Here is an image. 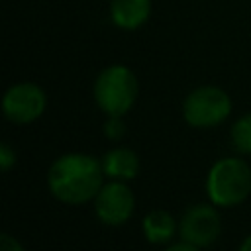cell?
Wrapping results in <instances>:
<instances>
[{
    "label": "cell",
    "mask_w": 251,
    "mask_h": 251,
    "mask_svg": "<svg viewBox=\"0 0 251 251\" xmlns=\"http://www.w3.org/2000/svg\"><path fill=\"white\" fill-rule=\"evenodd\" d=\"M102 161L90 153L71 151L59 155L47 171V188L55 200L67 206H82L94 200L104 184Z\"/></svg>",
    "instance_id": "obj_1"
},
{
    "label": "cell",
    "mask_w": 251,
    "mask_h": 251,
    "mask_svg": "<svg viewBox=\"0 0 251 251\" xmlns=\"http://www.w3.org/2000/svg\"><path fill=\"white\" fill-rule=\"evenodd\" d=\"M208 200L218 208H235L251 196V167L241 157H222L206 173Z\"/></svg>",
    "instance_id": "obj_2"
},
{
    "label": "cell",
    "mask_w": 251,
    "mask_h": 251,
    "mask_svg": "<svg viewBox=\"0 0 251 251\" xmlns=\"http://www.w3.org/2000/svg\"><path fill=\"white\" fill-rule=\"evenodd\" d=\"M92 98L104 116H126L139 98V80L129 67L108 65L94 78Z\"/></svg>",
    "instance_id": "obj_3"
},
{
    "label": "cell",
    "mask_w": 251,
    "mask_h": 251,
    "mask_svg": "<svg viewBox=\"0 0 251 251\" xmlns=\"http://www.w3.org/2000/svg\"><path fill=\"white\" fill-rule=\"evenodd\" d=\"M231 96L216 84H202L192 88L180 106L182 120L194 129H212L224 124L231 116Z\"/></svg>",
    "instance_id": "obj_4"
},
{
    "label": "cell",
    "mask_w": 251,
    "mask_h": 251,
    "mask_svg": "<svg viewBox=\"0 0 251 251\" xmlns=\"http://www.w3.org/2000/svg\"><path fill=\"white\" fill-rule=\"evenodd\" d=\"M47 110V94L35 82H16L2 96V114L16 126L37 122Z\"/></svg>",
    "instance_id": "obj_5"
},
{
    "label": "cell",
    "mask_w": 251,
    "mask_h": 251,
    "mask_svg": "<svg viewBox=\"0 0 251 251\" xmlns=\"http://www.w3.org/2000/svg\"><path fill=\"white\" fill-rule=\"evenodd\" d=\"M222 235L220 208L212 202L192 204L178 218V237L196 247H210Z\"/></svg>",
    "instance_id": "obj_6"
},
{
    "label": "cell",
    "mask_w": 251,
    "mask_h": 251,
    "mask_svg": "<svg viewBox=\"0 0 251 251\" xmlns=\"http://www.w3.org/2000/svg\"><path fill=\"white\" fill-rule=\"evenodd\" d=\"M96 218L110 227L127 224L135 212V194L124 180H108L92 200Z\"/></svg>",
    "instance_id": "obj_7"
},
{
    "label": "cell",
    "mask_w": 251,
    "mask_h": 251,
    "mask_svg": "<svg viewBox=\"0 0 251 251\" xmlns=\"http://www.w3.org/2000/svg\"><path fill=\"white\" fill-rule=\"evenodd\" d=\"M100 161H102L104 175L110 180L129 182V180H133L139 175V169H141L139 155L131 147H124V145H118V147L108 149L102 155Z\"/></svg>",
    "instance_id": "obj_8"
},
{
    "label": "cell",
    "mask_w": 251,
    "mask_h": 251,
    "mask_svg": "<svg viewBox=\"0 0 251 251\" xmlns=\"http://www.w3.org/2000/svg\"><path fill=\"white\" fill-rule=\"evenodd\" d=\"M151 16V0H110V20L124 31L139 29Z\"/></svg>",
    "instance_id": "obj_9"
},
{
    "label": "cell",
    "mask_w": 251,
    "mask_h": 251,
    "mask_svg": "<svg viewBox=\"0 0 251 251\" xmlns=\"http://www.w3.org/2000/svg\"><path fill=\"white\" fill-rule=\"evenodd\" d=\"M141 231L151 245H169L178 233V222L167 210H151L141 220Z\"/></svg>",
    "instance_id": "obj_10"
},
{
    "label": "cell",
    "mask_w": 251,
    "mask_h": 251,
    "mask_svg": "<svg viewBox=\"0 0 251 251\" xmlns=\"http://www.w3.org/2000/svg\"><path fill=\"white\" fill-rule=\"evenodd\" d=\"M229 141L239 155H251V112L233 122L229 127Z\"/></svg>",
    "instance_id": "obj_11"
},
{
    "label": "cell",
    "mask_w": 251,
    "mask_h": 251,
    "mask_svg": "<svg viewBox=\"0 0 251 251\" xmlns=\"http://www.w3.org/2000/svg\"><path fill=\"white\" fill-rule=\"evenodd\" d=\"M102 131H104V137L110 139V141L124 139V135L127 131L126 122H124V116H106V122L102 126Z\"/></svg>",
    "instance_id": "obj_12"
},
{
    "label": "cell",
    "mask_w": 251,
    "mask_h": 251,
    "mask_svg": "<svg viewBox=\"0 0 251 251\" xmlns=\"http://www.w3.org/2000/svg\"><path fill=\"white\" fill-rule=\"evenodd\" d=\"M16 163H18V153H16V149H14L8 141H2V143H0V167H2V171L8 173Z\"/></svg>",
    "instance_id": "obj_13"
},
{
    "label": "cell",
    "mask_w": 251,
    "mask_h": 251,
    "mask_svg": "<svg viewBox=\"0 0 251 251\" xmlns=\"http://www.w3.org/2000/svg\"><path fill=\"white\" fill-rule=\"evenodd\" d=\"M0 251H25V247L22 245V241L18 237H14L12 233H2L0 237Z\"/></svg>",
    "instance_id": "obj_14"
},
{
    "label": "cell",
    "mask_w": 251,
    "mask_h": 251,
    "mask_svg": "<svg viewBox=\"0 0 251 251\" xmlns=\"http://www.w3.org/2000/svg\"><path fill=\"white\" fill-rule=\"evenodd\" d=\"M165 251H202V247H196V245H192V243H188V241H176V243H169L167 247H165Z\"/></svg>",
    "instance_id": "obj_15"
},
{
    "label": "cell",
    "mask_w": 251,
    "mask_h": 251,
    "mask_svg": "<svg viewBox=\"0 0 251 251\" xmlns=\"http://www.w3.org/2000/svg\"><path fill=\"white\" fill-rule=\"evenodd\" d=\"M237 251H251V233H249V235H245V237L239 241Z\"/></svg>",
    "instance_id": "obj_16"
}]
</instances>
